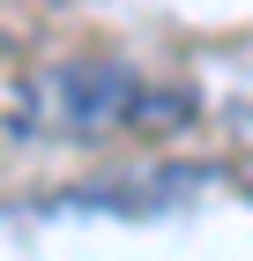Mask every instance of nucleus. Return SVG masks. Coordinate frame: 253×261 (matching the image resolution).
Returning a JSON list of instances; mask_svg holds the SVG:
<instances>
[{
	"label": "nucleus",
	"instance_id": "obj_1",
	"mask_svg": "<svg viewBox=\"0 0 253 261\" xmlns=\"http://www.w3.org/2000/svg\"><path fill=\"white\" fill-rule=\"evenodd\" d=\"M149 82L127 60H104V53H82V60H52L22 82V127H45V135H112V127H134V105Z\"/></svg>",
	"mask_w": 253,
	"mask_h": 261
},
{
	"label": "nucleus",
	"instance_id": "obj_2",
	"mask_svg": "<svg viewBox=\"0 0 253 261\" xmlns=\"http://www.w3.org/2000/svg\"><path fill=\"white\" fill-rule=\"evenodd\" d=\"M246 127H253V120H246Z\"/></svg>",
	"mask_w": 253,
	"mask_h": 261
}]
</instances>
